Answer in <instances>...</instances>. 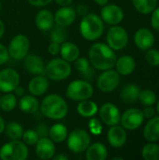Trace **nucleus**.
I'll return each mask as SVG.
<instances>
[{
  "label": "nucleus",
  "mask_w": 159,
  "mask_h": 160,
  "mask_svg": "<svg viewBox=\"0 0 159 160\" xmlns=\"http://www.w3.org/2000/svg\"><path fill=\"white\" fill-rule=\"evenodd\" d=\"M28 3L34 7H45L49 5L52 0H27Z\"/></svg>",
  "instance_id": "nucleus-44"
},
{
  "label": "nucleus",
  "mask_w": 159,
  "mask_h": 160,
  "mask_svg": "<svg viewBox=\"0 0 159 160\" xmlns=\"http://www.w3.org/2000/svg\"><path fill=\"white\" fill-rule=\"evenodd\" d=\"M142 156L145 160H159V145L156 143H147L143 146Z\"/></svg>",
  "instance_id": "nucleus-35"
},
{
  "label": "nucleus",
  "mask_w": 159,
  "mask_h": 160,
  "mask_svg": "<svg viewBox=\"0 0 159 160\" xmlns=\"http://www.w3.org/2000/svg\"><path fill=\"white\" fill-rule=\"evenodd\" d=\"M54 1L57 5L61 7H67V6H70L73 0H54Z\"/></svg>",
  "instance_id": "nucleus-48"
},
{
  "label": "nucleus",
  "mask_w": 159,
  "mask_h": 160,
  "mask_svg": "<svg viewBox=\"0 0 159 160\" xmlns=\"http://www.w3.org/2000/svg\"><path fill=\"white\" fill-rule=\"evenodd\" d=\"M17 104V98L14 94L10 93H6L3 97L0 98V108L3 112H8L14 110Z\"/></svg>",
  "instance_id": "nucleus-34"
},
{
  "label": "nucleus",
  "mask_w": 159,
  "mask_h": 160,
  "mask_svg": "<svg viewBox=\"0 0 159 160\" xmlns=\"http://www.w3.org/2000/svg\"><path fill=\"white\" fill-rule=\"evenodd\" d=\"M50 38L52 41L57 42L59 44L65 42L67 38V32L66 27L54 23L50 30Z\"/></svg>",
  "instance_id": "nucleus-32"
},
{
  "label": "nucleus",
  "mask_w": 159,
  "mask_h": 160,
  "mask_svg": "<svg viewBox=\"0 0 159 160\" xmlns=\"http://www.w3.org/2000/svg\"><path fill=\"white\" fill-rule=\"evenodd\" d=\"M9 53L7 48H6L3 44L0 43V66L7 63L9 59Z\"/></svg>",
  "instance_id": "nucleus-40"
},
{
  "label": "nucleus",
  "mask_w": 159,
  "mask_h": 160,
  "mask_svg": "<svg viewBox=\"0 0 159 160\" xmlns=\"http://www.w3.org/2000/svg\"><path fill=\"white\" fill-rule=\"evenodd\" d=\"M74 62H75L74 63L75 68L82 75V77H83V79L85 81L93 80V78L95 76V70H94V68H91L89 60H87L84 57L83 58L78 57Z\"/></svg>",
  "instance_id": "nucleus-27"
},
{
  "label": "nucleus",
  "mask_w": 159,
  "mask_h": 160,
  "mask_svg": "<svg viewBox=\"0 0 159 160\" xmlns=\"http://www.w3.org/2000/svg\"><path fill=\"white\" fill-rule=\"evenodd\" d=\"M85 151V158L87 160H105L108 158V150L101 142L89 145Z\"/></svg>",
  "instance_id": "nucleus-24"
},
{
  "label": "nucleus",
  "mask_w": 159,
  "mask_h": 160,
  "mask_svg": "<svg viewBox=\"0 0 159 160\" xmlns=\"http://www.w3.org/2000/svg\"><path fill=\"white\" fill-rule=\"evenodd\" d=\"M22 139L23 140V142L27 145H35L37 143V142L38 141L39 137L37 135V133L36 132V130H25L23 131L22 137Z\"/></svg>",
  "instance_id": "nucleus-37"
},
{
  "label": "nucleus",
  "mask_w": 159,
  "mask_h": 160,
  "mask_svg": "<svg viewBox=\"0 0 159 160\" xmlns=\"http://www.w3.org/2000/svg\"><path fill=\"white\" fill-rule=\"evenodd\" d=\"M112 160H123V158H112Z\"/></svg>",
  "instance_id": "nucleus-54"
},
{
  "label": "nucleus",
  "mask_w": 159,
  "mask_h": 160,
  "mask_svg": "<svg viewBox=\"0 0 159 160\" xmlns=\"http://www.w3.org/2000/svg\"><path fill=\"white\" fill-rule=\"evenodd\" d=\"M116 71L120 75H130L134 72L136 68V62L135 59L130 55H123L119 59L116 60L115 66Z\"/></svg>",
  "instance_id": "nucleus-22"
},
{
  "label": "nucleus",
  "mask_w": 159,
  "mask_h": 160,
  "mask_svg": "<svg viewBox=\"0 0 159 160\" xmlns=\"http://www.w3.org/2000/svg\"><path fill=\"white\" fill-rule=\"evenodd\" d=\"M71 66L69 62L63 58H53L45 67L46 76L52 81H63L71 74Z\"/></svg>",
  "instance_id": "nucleus-5"
},
{
  "label": "nucleus",
  "mask_w": 159,
  "mask_h": 160,
  "mask_svg": "<svg viewBox=\"0 0 159 160\" xmlns=\"http://www.w3.org/2000/svg\"><path fill=\"white\" fill-rule=\"evenodd\" d=\"M27 158L28 148L20 140H11L0 149V158L2 160H25Z\"/></svg>",
  "instance_id": "nucleus-4"
},
{
  "label": "nucleus",
  "mask_w": 159,
  "mask_h": 160,
  "mask_svg": "<svg viewBox=\"0 0 159 160\" xmlns=\"http://www.w3.org/2000/svg\"><path fill=\"white\" fill-rule=\"evenodd\" d=\"M60 45H61V44H59V43H57V42L52 41L51 44H50L49 47H48V52H49L52 55H56V54H58V53L60 52V48H61Z\"/></svg>",
  "instance_id": "nucleus-42"
},
{
  "label": "nucleus",
  "mask_w": 159,
  "mask_h": 160,
  "mask_svg": "<svg viewBox=\"0 0 159 160\" xmlns=\"http://www.w3.org/2000/svg\"><path fill=\"white\" fill-rule=\"evenodd\" d=\"M49 88V81L43 75H36L28 83V90L31 95L40 97L44 95Z\"/></svg>",
  "instance_id": "nucleus-20"
},
{
  "label": "nucleus",
  "mask_w": 159,
  "mask_h": 160,
  "mask_svg": "<svg viewBox=\"0 0 159 160\" xmlns=\"http://www.w3.org/2000/svg\"><path fill=\"white\" fill-rule=\"evenodd\" d=\"M76 10L70 7H62L54 14V23L67 27L72 24L76 19Z\"/></svg>",
  "instance_id": "nucleus-18"
},
{
  "label": "nucleus",
  "mask_w": 159,
  "mask_h": 160,
  "mask_svg": "<svg viewBox=\"0 0 159 160\" xmlns=\"http://www.w3.org/2000/svg\"><path fill=\"white\" fill-rule=\"evenodd\" d=\"M0 10H1V3H0Z\"/></svg>",
  "instance_id": "nucleus-55"
},
{
  "label": "nucleus",
  "mask_w": 159,
  "mask_h": 160,
  "mask_svg": "<svg viewBox=\"0 0 159 160\" xmlns=\"http://www.w3.org/2000/svg\"><path fill=\"white\" fill-rule=\"evenodd\" d=\"M100 17L103 22L116 25L124 19V11L122 8L117 5H105L100 11Z\"/></svg>",
  "instance_id": "nucleus-14"
},
{
  "label": "nucleus",
  "mask_w": 159,
  "mask_h": 160,
  "mask_svg": "<svg viewBox=\"0 0 159 160\" xmlns=\"http://www.w3.org/2000/svg\"><path fill=\"white\" fill-rule=\"evenodd\" d=\"M19 107L22 112L27 114H34L39 109V102L33 95L22 96L19 102Z\"/></svg>",
  "instance_id": "nucleus-25"
},
{
  "label": "nucleus",
  "mask_w": 159,
  "mask_h": 160,
  "mask_svg": "<svg viewBox=\"0 0 159 160\" xmlns=\"http://www.w3.org/2000/svg\"><path fill=\"white\" fill-rule=\"evenodd\" d=\"M139 99L144 106H153L157 102V96L154 91L145 89L140 92Z\"/></svg>",
  "instance_id": "nucleus-36"
},
{
  "label": "nucleus",
  "mask_w": 159,
  "mask_h": 160,
  "mask_svg": "<svg viewBox=\"0 0 159 160\" xmlns=\"http://www.w3.org/2000/svg\"><path fill=\"white\" fill-rule=\"evenodd\" d=\"M151 24L152 27L159 32V8H156L152 11V17H151Z\"/></svg>",
  "instance_id": "nucleus-39"
},
{
  "label": "nucleus",
  "mask_w": 159,
  "mask_h": 160,
  "mask_svg": "<svg viewBox=\"0 0 159 160\" xmlns=\"http://www.w3.org/2000/svg\"><path fill=\"white\" fill-rule=\"evenodd\" d=\"M107 43L113 51H121L126 48L128 42V35L127 30L119 25L110 28L107 33Z\"/></svg>",
  "instance_id": "nucleus-8"
},
{
  "label": "nucleus",
  "mask_w": 159,
  "mask_h": 160,
  "mask_svg": "<svg viewBox=\"0 0 159 160\" xmlns=\"http://www.w3.org/2000/svg\"><path fill=\"white\" fill-rule=\"evenodd\" d=\"M6 135L10 140H20L22 137L23 134V128L22 127L17 123V122H10L5 127Z\"/></svg>",
  "instance_id": "nucleus-33"
},
{
  "label": "nucleus",
  "mask_w": 159,
  "mask_h": 160,
  "mask_svg": "<svg viewBox=\"0 0 159 160\" xmlns=\"http://www.w3.org/2000/svg\"><path fill=\"white\" fill-rule=\"evenodd\" d=\"M23 66L27 72L33 75H44L45 65L43 60L35 54H27L23 58Z\"/></svg>",
  "instance_id": "nucleus-19"
},
{
  "label": "nucleus",
  "mask_w": 159,
  "mask_h": 160,
  "mask_svg": "<svg viewBox=\"0 0 159 160\" xmlns=\"http://www.w3.org/2000/svg\"><path fill=\"white\" fill-rule=\"evenodd\" d=\"M77 112L82 117H93L98 112V107L94 101L85 99L80 101L77 107Z\"/></svg>",
  "instance_id": "nucleus-30"
},
{
  "label": "nucleus",
  "mask_w": 159,
  "mask_h": 160,
  "mask_svg": "<svg viewBox=\"0 0 159 160\" xmlns=\"http://www.w3.org/2000/svg\"><path fill=\"white\" fill-rule=\"evenodd\" d=\"M144 121V115L142 111L139 109H128L122 115L120 122L125 129L135 130L139 128Z\"/></svg>",
  "instance_id": "nucleus-11"
},
{
  "label": "nucleus",
  "mask_w": 159,
  "mask_h": 160,
  "mask_svg": "<svg viewBox=\"0 0 159 160\" xmlns=\"http://www.w3.org/2000/svg\"><path fill=\"white\" fill-rule=\"evenodd\" d=\"M49 137L53 142H62L67 140L68 131L66 126L63 124H55L49 128Z\"/></svg>",
  "instance_id": "nucleus-29"
},
{
  "label": "nucleus",
  "mask_w": 159,
  "mask_h": 160,
  "mask_svg": "<svg viewBox=\"0 0 159 160\" xmlns=\"http://www.w3.org/2000/svg\"><path fill=\"white\" fill-rule=\"evenodd\" d=\"M95 2L97 4V5H99V6H105V5H107L108 4V2H109V0H95Z\"/></svg>",
  "instance_id": "nucleus-52"
},
{
  "label": "nucleus",
  "mask_w": 159,
  "mask_h": 160,
  "mask_svg": "<svg viewBox=\"0 0 159 160\" xmlns=\"http://www.w3.org/2000/svg\"><path fill=\"white\" fill-rule=\"evenodd\" d=\"M94 93L93 86L88 81L76 80L71 82L67 88V97L73 101H82L92 98Z\"/></svg>",
  "instance_id": "nucleus-6"
},
{
  "label": "nucleus",
  "mask_w": 159,
  "mask_h": 160,
  "mask_svg": "<svg viewBox=\"0 0 159 160\" xmlns=\"http://www.w3.org/2000/svg\"><path fill=\"white\" fill-rule=\"evenodd\" d=\"M35 22L39 30L50 31L54 24V16L49 9H41L37 13Z\"/></svg>",
  "instance_id": "nucleus-21"
},
{
  "label": "nucleus",
  "mask_w": 159,
  "mask_h": 160,
  "mask_svg": "<svg viewBox=\"0 0 159 160\" xmlns=\"http://www.w3.org/2000/svg\"><path fill=\"white\" fill-rule=\"evenodd\" d=\"M60 53L64 60L67 62H74L80 55V50L76 44L69 41H65L61 44Z\"/></svg>",
  "instance_id": "nucleus-26"
},
{
  "label": "nucleus",
  "mask_w": 159,
  "mask_h": 160,
  "mask_svg": "<svg viewBox=\"0 0 159 160\" xmlns=\"http://www.w3.org/2000/svg\"><path fill=\"white\" fill-rule=\"evenodd\" d=\"M20 83L19 73L12 68H5L0 71V92L10 93Z\"/></svg>",
  "instance_id": "nucleus-12"
},
{
  "label": "nucleus",
  "mask_w": 159,
  "mask_h": 160,
  "mask_svg": "<svg viewBox=\"0 0 159 160\" xmlns=\"http://www.w3.org/2000/svg\"><path fill=\"white\" fill-rule=\"evenodd\" d=\"M99 116L105 125L112 127L120 123L121 112L114 104L105 103L99 109Z\"/></svg>",
  "instance_id": "nucleus-13"
},
{
  "label": "nucleus",
  "mask_w": 159,
  "mask_h": 160,
  "mask_svg": "<svg viewBox=\"0 0 159 160\" xmlns=\"http://www.w3.org/2000/svg\"><path fill=\"white\" fill-rule=\"evenodd\" d=\"M41 113L52 120H61L68 112V106L66 100L57 94L46 96L39 105Z\"/></svg>",
  "instance_id": "nucleus-2"
},
{
  "label": "nucleus",
  "mask_w": 159,
  "mask_h": 160,
  "mask_svg": "<svg viewBox=\"0 0 159 160\" xmlns=\"http://www.w3.org/2000/svg\"><path fill=\"white\" fill-rule=\"evenodd\" d=\"M67 147L73 153H82L84 152L91 143V138L88 132L82 128H77L72 130L69 135H67Z\"/></svg>",
  "instance_id": "nucleus-7"
},
{
  "label": "nucleus",
  "mask_w": 159,
  "mask_h": 160,
  "mask_svg": "<svg viewBox=\"0 0 159 160\" xmlns=\"http://www.w3.org/2000/svg\"><path fill=\"white\" fill-rule=\"evenodd\" d=\"M89 62L97 69L107 70L115 66L116 55L113 50L104 43H95L89 50Z\"/></svg>",
  "instance_id": "nucleus-1"
},
{
  "label": "nucleus",
  "mask_w": 159,
  "mask_h": 160,
  "mask_svg": "<svg viewBox=\"0 0 159 160\" xmlns=\"http://www.w3.org/2000/svg\"><path fill=\"white\" fill-rule=\"evenodd\" d=\"M145 59H146L147 63L152 67L159 66V51L150 48L149 50H147Z\"/></svg>",
  "instance_id": "nucleus-38"
},
{
  "label": "nucleus",
  "mask_w": 159,
  "mask_h": 160,
  "mask_svg": "<svg viewBox=\"0 0 159 160\" xmlns=\"http://www.w3.org/2000/svg\"><path fill=\"white\" fill-rule=\"evenodd\" d=\"M104 31V23L98 15L89 13L83 16L80 23V32L83 38L94 41L99 38Z\"/></svg>",
  "instance_id": "nucleus-3"
},
{
  "label": "nucleus",
  "mask_w": 159,
  "mask_h": 160,
  "mask_svg": "<svg viewBox=\"0 0 159 160\" xmlns=\"http://www.w3.org/2000/svg\"><path fill=\"white\" fill-rule=\"evenodd\" d=\"M30 48V42L26 36L17 35L15 36L7 48L9 56L15 60H23V58L28 54Z\"/></svg>",
  "instance_id": "nucleus-9"
},
{
  "label": "nucleus",
  "mask_w": 159,
  "mask_h": 160,
  "mask_svg": "<svg viewBox=\"0 0 159 160\" xmlns=\"http://www.w3.org/2000/svg\"><path fill=\"white\" fill-rule=\"evenodd\" d=\"M90 128H91V131L95 134H98L100 133V129H101V127H100V124L97 120L96 119H93L91 120L90 122Z\"/></svg>",
  "instance_id": "nucleus-43"
},
{
  "label": "nucleus",
  "mask_w": 159,
  "mask_h": 160,
  "mask_svg": "<svg viewBox=\"0 0 159 160\" xmlns=\"http://www.w3.org/2000/svg\"><path fill=\"white\" fill-rule=\"evenodd\" d=\"M134 42L140 50L147 51L154 46L155 36L151 30L142 27L136 31L134 36Z\"/></svg>",
  "instance_id": "nucleus-15"
},
{
  "label": "nucleus",
  "mask_w": 159,
  "mask_h": 160,
  "mask_svg": "<svg viewBox=\"0 0 159 160\" xmlns=\"http://www.w3.org/2000/svg\"><path fill=\"white\" fill-rule=\"evenodd\" d=\"M52 159L53 160H67V157H66L65 155L63 154H59V155H56V156H53L52 157Z\"/></svg>",
  "instance_id": "nucleus-49"
},
{
  "label": "nucleus",
  "mask_w": 159,
  "mask_h": 160,
  "mask_svg": "<svg viewBox=\"0 0 159 160\" xmlns=\"http://www.w3.org/2000/svg\"><path fill=\"white\" fill-rule=\"evenodd\" d=\"M5 127H6L5 121H4V119L1 117V115H0V134H1L2 132H4V130H5Z\"/></svg>",
  "instance_id": "nucleus-50"
},
{
  "label": "nucleus",
  "mask_w": 159,
  "mask_h": 160,
  "mask_svg": "<svg viewBox=\"0 0 159 160\" xmlns=\"http://www.w3.org/2000/svg\"><path fill=\"white\" fill-rule=\"evenodd\" d=\"M4 33H5V24H4V22L0 20V38L3 37Z\"/></svg>",
  "instance_id": "nucleus-51"
},
{
  "label": "nucleus",
  "mask_w": 159,
  "mask_h": 160,
  "mask_svg": "<svg viewBox=\"0 0 159 160\" xmlns=\"http://www.w3.org/2000/svg\"><path fill=\"white\" fill-rule=\"evenodd\" d=\"M143 137L150 142H155L159 140V116L150 118L143 129Z\"/></svg>",
  "instance_id": "nucleus-23"
},
{
  "label": "nucleus",
  "mask_w": 159,
  "mask_h": 160,
  "mask_svg": "<svg viewBox=\"0 0 159 160\" xmlns=\"http://www.w3.org/2000/svg\"><path fill=\"white\" fill-rule=\"evenodd\" d=\"M87 11H88V8L85 6V5H79L77 8H76V13H78L79 15H81V16H84V15H86V13H87Z\"/></svg>",
  "instance_id": "nucleus-46"
},
{
  "label": "nucleus",
  "mask_w": 159,
  "mask_h": 160,
  "mask_svg": "<svg viewBox=\"0 0 159 160\" xmlns=\"http://www.w3.org/2000/svg\"><path fill=\"white\" fill-rule=\"evenodd\" d=\"M35 145H36V154L40 159H51L54 156L55 146L51 139L47 137L39 138Z\"/></svg>",
  "instance_id": "nucleus-16"
},
{
  "label": "nucleus",
  "mask_w": 159,
  "mask_h": 160,
  "mask_svg": "<svg viewBox=\"0 0 159 160\" xmlns=\"http://www.w3.org/2000/svg\"><path fill=\"white\" fill-rule=\"evenodd\" d=\"M156 112L158 113V115H159V100L157 102V109H156Z\"/></svg>",
  "instance_id": "nucleus-53"
},
{
  "label": "nucleus",
  "mask_w": 159,
  "mask_h": 160,
  "mask_svg": "<svg viewBox=\"0 0 159 160\" xmlns=\"http://www.w3.org/2000/svg\"><path fill=\"white\" fill-rule=\"evenodd\" d=\"M108 142L111 146L114 148H121L127 142V135L123 127H119L118 125L111 127L107 134Z\"/></svg>",
  "instance_id": "nucleus-17"
},
{
  "label": "nucleus",
  "mask_w": 159,
  "mask_h": 160,
  "mask_svg": "<svg viewBox=\"0 0 159 160\" xmlns=\"http://www.w3.org/2000/svg\"><path fill=\"white\" fill-rule=\"evenodd\" d=\"M35 130L37 133V135H38L39 138L47 137L48 134H49V128H48V127L45 124H40V125L37 126V128H36Z\"/></svg>",
  "instance_id": "nucleus-41"
},
{
  "label": "nucleus",
  "mask_w": 159,
  "mask_h": 160,
  "mask_svg": "<svg viewBox=\"0 0 159 160\" xmlns=\"http://www.w3.org/2000/svg\"><path fill=\"white\" fill-rule=\"evenodd\" d=\"M0 98H1V96H0Z\"/></svg>",
  "instance_id": "nucleus-56"
},
{
  "label": "nucleus",
  "mask_w": 159,
  "mask_h": 160,
  "mask_svg": "<svg viewBox=\"0 0 159 160\" xmlns=\"http://www.w3.org/2000/svg\"><path fill=\"white\" fill-rule=\"evenodd\" d=\"M146 108H144V110L142 111L143 112V115H144V118H152L155 116L156 114V111L155 109L152 107V106H145Z\"/></svg>",
  "instance_id": "nucleus-45"
},
{
  "label": "nucleus",
  "mask_w": 159,
  "mask_h": 160,
  "mask_svg": "<svg viewBox=\"0 0 159 160\" xmlns=\"http://www.w3.org/2000/svg\"><path fill=\"white\" fill-rule=\"evenodd\" d=\"M14 95L16 96V97H22L23 95H24V88L23 87H22V86H20V85H18L15 89H14Z\"/></svg>",
  "instance_id": "nucleus-47"
},
{
  "label": "nucleus",
  "mask_w": 159,
  "mask_h": 160,
  "mask_svg": "<svg viewBox=\"0 0 159 160\" xmlns=\"http://www.w3.org/2000/svg\"><path fill=\"white\" fill-rule=\"evenodd\" d=\"M140 92L141 90L136 84H127L121 92V98L123 102L127 104H132L139 99Z\"/></svg>",
  "instance_id": "nucleus-28"
},
{
  "label": "nucleus",
  "mask_w": 159,
  "mask_h": 160,
  "mask_svg": "<svg viewBox=\"0 0 159 160\" xmlns=\"http://www.w3.org/2000/svg\"><path fill=\"white\" fill-rule=\"evenodd\" d=\"M120 74L116 70L107 69L102 72L97 79V87L104 93H110L114 91L120 84Z\"/></svg>",
  "instance_id": "nucleus-10"
},
{
  "label": "nucleus",
  "mask_w": 159,
  "mask_h": 160,
  "mask_svg": "<svg viewBox=\"0 0 159 160\" xmlns=\"http://www.w3.org/2000/svg\"><path fill=\"white\" fill-rule=\"evenodd\" d=\"M136 10L142 14H149L157 8V0H132Z\"/></svg>",
  "instance_id": "nucleus-31"
}]
</instances>
